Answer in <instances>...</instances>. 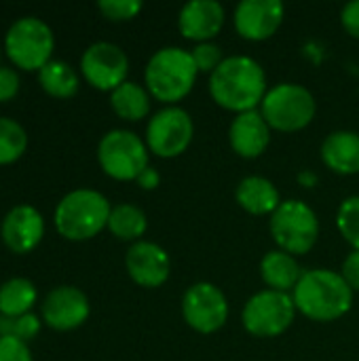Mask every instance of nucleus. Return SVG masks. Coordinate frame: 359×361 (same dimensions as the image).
Masks as SVG:
<instances>
[{"label": "nucleus", "mask_w": 359, "mask_h": 361, "mask_svg": "<svg viewBox=\"0 0 359 361\" xmlns=\"http://www.w3.org/2000/svg\"><path fill=\"white\" fill-rule=\"evenodd\" d=\"M264 68L248 55H231L209 74L214 102L237 114L258 110L267 95Z\"/></svg>", "instance_id": "obj_1"}, {"label": "nucleus", "mask_w": 359, "mask_h": 361, "mask_svg": "<svg viewBox=\"0 0 359 361\" xmlns=\"http://www.w3.org/2000/svg\"><path fill=\"white\" fill-rule=\"evenodd\" d=\"M296 311L313 322H334L353 305V290L341 273L332 269H311L303 273L292 292Z\"/></svg>", "instance_id": "obj_2"}, {"label": "nucleus", "mask_w": 359, "mask_h": 361, "mask_svg": "<svg viewBox=\"0 0 359 361\" xmlns=\"http://www.w3.org/2000/svg\"><path fill=\"white\" fill-rule=\"evenodd\" d=\"M199 76V70L195 66V59L190 51L182 47H163L159 49L146 63L144 80L148 93L163 102L171 104L180 102L190 93L195 87V80Z\"/></svg>", "instance_id": "obj_3"}, {"label": "nucleus", "mask_w": 359, "mask_h": 361, "mask_svg": "<svg viewBox=\"0 0 359 361\" xmlns=\"http://www.w3.org/2000/svg\"><path fill=\"white\" fill-rule=\"evenodd\" d=\"M108 199L91 188L68 192L55 207L53 222L57 233L68 241H87L108 228L110 218Z\"/></svg>", "instance_id": "obj_4"}, {"label": "nucleus", "mask_w": 359, "mask_h": 361, "mask_svg": "<svg viewBox=\"0 0 359 361\" xmlns=\"http://www.w3.org/2000/svg\"><path fill=\"white\" fill-rule=\"evenodd\" d=\"M53 30L38 17L17 19L4 36V53L15 68L40 72L53 55Z\"/></svg>", "instance_id": "obj_5"}, {"label": "nucleus", "mask_w": 359, "mask_h": 361, "mask_svg": "<svg viewBox=\"0 0 359 361\" xmlns=\"http://www.w3.org/2000/svg\"><path fill=\"white\" fill-rule=\"evenodd\" d=\"M315 112L317 104L313 93L298 82L275 85L260 104V114L277 131H300L315 118Z\"/></svg>", "instance_id": "obj_6"}, {"label": "nucleus", "mask_w": 359, "mask_h": 361, "mask_svg": "<svg viewBox=\"0 0 359 361\" xmlns=\"http://www.w3.org/2000/svg\"><path fill=\"white\" fill-rule=\"evenodd\" d=\"M269 226L279 250L292 256L311 252L320 237L317 214L300 199L281 201V205L271 216Z\"/></svg>", "instance_id": "obj_7"}, {"label": "nucleus", "mask_w": 359, "mask_h": 361, "mask_svg": "<svg viewBox=\"0 0 359 361\" xmlns=\"http://www.w3.org/2000/svg\"><path fill=\"white\" fill-rule=\"evenodd\" d=\"M148 146L133 131L112 129L97 146V161L106 176L114 180H138L148 167Z\"/></svg>", "instance_id": "obj_8"}, {"label": "nucleus", "mask_w": 359, "mask_h": 361, "mask_svg": "<svg viewBox=\"0 0 359 361\" xmlns=\"http://www.w3.org/2000/svg\"><path fill=\"white\" fill-rule=\"evenodd\" d=\"M296 315L294 298L286 292L262 290L256 292L243 307V328L258 338H273L284 334Z\"/></svg>", "instance_id": "obj_9"}, {"label": "nucleus", "mask_w": 359, "mask_h": 361, "mask_svg": "<svg viewBox=\"0 0 359 361\" xmlns=\"http://www.w3.org/2000/svg\"><path fill=\"white\" fill-rule=\"evenodd\" d=\"M195 125L180 106H165L154 112L146 125V146L161 159L180 157L193 142Z\"/></svg>", "instance_id": "obj_10"}, {"label": "nucleus", "mask_w": 359, "mask_h": 361, "mask_svg": "<svg viewBox=\"0 0 359 361\" xmlns=\"http://www.w3.org/2000/svg\"><path fill=\"white\" fill-rule=\"evenodd\" d=\"M182 317L195 332L214 334L229 319V300L218 286L199 281L182 296Z\"/></svg>", "instance_id": "obj_11"}, {"label": "nucleus", "mask_w": 359, "mask_h": 361, "mask_svg": "<svg viewBox=\"0 0 359 361\" xmlns=\"http://www.w3.org/2000/svg\"><path fill=\"white\" fill-rule=\"evenodd\" d=\"M80 72L91 87L112 93L127 80L129 57L114 42H93L80 57Z\"/></svg>", "instance_id": "obj_12"}, {"label": "nucleus", "mask_w": 359, "mask_h": 361, "mask_svg": "<svg viewBox=\"0 0 359 361\" xmlns=\"http://www.w3.org/2000/svg\"><path fill=\"white\" fill-rule=\"evenodd\" d=\"M91 307L83 290L74 286L53 288L42 302V319L51 330L70 332L89 319Z\"/></svg>", "instance_id": "obj_13"}, {"label": "nucleus", "mask_w": 359, "mask_h": 361, "mask_svg": "<svg viewBox=\"0 0 359 361\" xmlns=\"http://www.w3.org/2000/svg\"><path fill=\"white\" fill-rule=\"evenodd\" d=\"M284 13L286 6L281 0H243L235 6L233 21L243 38L267 40L279 30Z\"/></svg>", "instance_id": "obj_14"}, {"label": "nucleus", "mask_w": 359, "mask_h": 361, "mask_svg": "<svg viewBox=\"0 0 359 361\" xmlns=\"http://www.w3.org/2000/svg\"><path fill=\"white\" fill-rule=\"evenodd\" d=\"M125 267L129 277L142 288H159L169 279L171 273L169 254L152 241L133 243L127 250Z\"/></svg>", "instance_id": "obj_15"}, {"label": "nucleus", "mask_w": 359, "mask_h": 361, "mask_svg": "<svg viewBox=\"0 0 359 361\" xmlns=\"http://www.w3.org/2000/svg\"><path fill=\"white\" fill-rule=\"evenodd\" d=\"M0 235L11 252L28 254L44 237V218L32 205H17L4 216Z\"/></svg>", "instance_id": "obj_16"}, {"label": "nucleus", "mask_w": 359, "mask_h": 361, "mask_svg": "<svg viewBox=\"0 0 359 361\" xmlns=\"http://www.w3.org/2000/svg\"><path fill=\"white\" fill-rule=\"evenodd\" d=\"M224 19L226 11L218 0H190L180 8L178 27L184 38L199 44L216 38L224 25Z\"/></svg>", "instance_id": "obj_17"}, {"label": "nucleus", "mask_w": 359, "mask_h": 361, "mask_svg": "<svg viewBox=\"0 0 359 361\" xmlns=\"http://www.w3.org/2000/svg\"><path fill=\"white\" fill-rule=\"evenodd\" d=\"M229 142L231 148L243 159L260 157L271 144V127L260 110L237 114L229 127Z\"/></svg>", "instance_id": "obj_18"}, {"label": "nucleus", "mask_w": 359, "mask_h": 361, "mask_svg": "<svg viewBox=\"0 0 359 361\" xmlns=\"http://www.w3.org/2000/svg\"><path fill=\"white\" fill-rule=\"evenodd\" d=\"M322 161L341 176L359 173V133L349 129L332 131L322 144Z\"/></svg>", "instance_id": "obj_19"}, {"label": "nucleus", "mask_w": 359, "mask_h": 361, "mask_svg": "<svg viewBox=\"0 0 359 361\" xmlns=\"http://www.w3.org/2000/svg\"><path fill=\"white\" fill-rule=\"evenodd\" d=\"M235 199L239 207L254 216H273L281 205L277 186L262 176H248L235 188Z\"/></svg>", "instance_id": "obj_20"}, {"label": "nucleus", "mask_w": 359, "mask_h": 361, "mask_svg": "<svg viewBox=\"0 0 359 361\" xmlns=\"http://www.w3.org/2000/svg\"><path fill=\"white\" fill-rule=\"evenodd\" d=\"M260 277L269 286V290L290 294L298 286L303 277V269L292 254L284 250H273L267 252L264 258L260 260Z\"/></svg>", "instance_id": "obj_21"}, {"label": "nucleus", "mask_w": 359, "mask_h": 361, "mask_svg": "<svg viewBox=\"0 0 359 361\" xmlns=\"http://www.w3.org/2000/svg\"><path fill=\"white\" fill-rule=\"evenodd\" d=\"M110 106L125 121H142L150 112V93L142 85L125 80L110 93Z\"/></svg>", "instance_id": "obj_22"}, {"label": "nucleus", "mask_w": 359, "mask_h": 361, "mask_svg": "<svg viewBox=\"0 0 359 361\" xmlns=\"http://www.w3.org/2000/svg\"><path fill=\"white\" fill-rule=\"evenodd\" d=\"M38 292L30 279L13 277L0 286V317H21L32 313Z\"/></svg>", "instance_id": "obj_23"}, {"label": "nucleus", "mask_w": 359, "mask_h": 361, "mask_svg": "<svg viewBox=\"0 0 359 361\" xmlns=\"http://www.w3.org/2000/svg\"><path fill=\"white\" fill-rule=\"evenodd\" d=\"M38 82L44 93L66 99L72 97L78 91V74L76 70L59 59H51L40 72H38Z\"/></svg>", "instance_id": "obj_24"}, {"label": "nucleus", "mask_w": 359, "mask_h": 361, "mask_svg": "<svg viewBox=\"0 0 359 361\" xmlns=\"http://www.w3.org/2000/svg\"><path fill=\"white\" fill-rule=\"evenodd\" d=\"M148 228V220H146V214L131 205V203H121V205H114L112 212H110V218H108V231L121 239V241H140V237L146 233Z\"/></svg>", "instance_id": "obj_25"}, {"label": "nucleus", "mask_w": 359, "mask_h": 361, "mask_svg": "<svg viewBox=\"0 0 359 361\" xmlns=\"http://www.w3.org/2000/svg\"><path fill=\"white\" fill-rule=\"evenodd\" d=\"M28 148V133L25 129L8 118L0 116V165H11L23 157Z\"/></svg>", "instance_id": "obj_26"}, {"label": "nucleus", "mask_w": 359, "mask_h": 361, "mask_svg": "<svg viewBox=\"0 0 359 361\" xmlns=\"http://www.w3.org/2000/svg\"><path fill=\"white\" fill-rule=\"evenodd\" d=\"M336 226L347 239V243H351L353 250H359V195L347 197L341 203L336 214Z\"/></svg>", "instance_id": "obj_27"}, {"label": "nucleus", "mask_w": 359, "mask_h": 361, "mask_svg": "<svg viewBox=\"0 0 359 361\" xmlns=\"http://www.w3.org/2000/svg\"><path fill=\"white\" fill-rule=\"evenodd\" d=\"M40 332V319L34 313L21 317H0V336H15L23 343L36 338Z\"/></svg>", "instance_id": "obj_28"}, {"label": "nucleus", "mask_w": 359, "mask_h": 361, "mask_svg": "<svg viewBox=\"0 0 359 361\" xmlns=\"http://www.w3.org/2000/svg\"><path fill=\"white\" fill-rule=\"evenodd\" d=\"M190 55H193V59H195V66H197V70L199 72H214L222 61H224V57H222V49L216 44V42H199V44H195V49L190 51Z\"/></svg>", "instance_id": "obj_29"}, {"label": "nucleus", "mask_w": 359, "mask_h": 361, "mask_svg": "<svg viewBox=\"0 0 359 361\" xmlns=\"http://www.w3.org/2000/svg\"><path fill=\"white\" fill-rule=\"evenodd\" d=\"M97 8L104 13V17L112 21H127L133 19L142 11L140 0H99Z\"/></svg>", "instance_id": "obj_30"}, {"label": "nucleus", "mask_w": 359, "mask_h": 361, "mask_svg": "<svg viewBox=\"0 0 359 361\" xmlns=\"http://www.w3.org/2000/svg\"><path fill=\"white\" fill-rule=\"evenodd\" d=\"M0 361H32V351L15 336H0Z\"/></svg>", "instance_id": "obj_31"}, {"label": "nucleus", "mask_w": 359, "mask_h": 361, "mask_svg": "<svg viewBox=\"0 0 359 361\" xmlns=\"http://www.w3.org/2000/svg\"><path fill=\"white\" fill-rule=\"evenodd\" d=\"M19 91V76L13 68L0 66V102H11Z\"/></svg>", "instance_id": "obj_32"}, {"label": "nucleus", "mask_w": 359, "mask_h": 361, "mask_svg": "<svg viewBox=\"0 0 359 361\" xmlns=\"http://www.w3.org/2000/svg\"><path fill=\"white\" fill-rule=\"evenodd\" d=\"M341 275H343V279L347 281V286L353 292H359V250H353L345 258L343 269H341Z\"/></svg>", "instance_id": "obj_33"}, {"label": "nucleus", "mask_w": 359, "mask_h": 361, "mask_svg": "<svg viewBox=\"0 0 359 361\" xmlns=\"http://www.w3.org/2000/svg\"><path fill=\"white\" fill-rule=\"evenodd\" d=\"M341 21L351 36L359 38V0H351L343 6Z\"/></svg>", "instance_id": "obj_34"}, {"label": "nucleus", "mask_w": 359, "mask_h": 361, "mask_svg": "<svg viewBox=\"0 0 359 361\" xmlns=\"http://www.w3.org/2000/svg\"><path fill=\"white\" fill-rule=\"evenodd\" d=\"M144 190H154L159 184H161V176H159V171L154 169V167H146L140 176H138V180H135Z\"/></svg>", "instance_id": "obj_35"}, {"label": "nucleus", "mask_w": 359, "mask_h": 361, "mask_svg": "<svg viewBox=\"0 0 359 361\" xmlns=\"http://www.w3.org/2000/svg\"><path fill=\"white\" fill-rule=\"evenodd\" d=\"M298 180H300L303 184H307V186H315V182H317L315 173H311V171H303V173L298 176Z\"/></svg>", "instance_id": "obj_36"}, {"label": "nucleus", "mask_w": 359, "mask_h": 361, "mask_svg": "<svg viewBox=\"0 0 359 361\" xmlns=\"http://www.w3.org/2000/svg\"><path fill=\"white\" fill-rule=\"evenodd\" d=\"M0 57H2V49H0Z\"/></svg>", "instance_id": "obj_37"}]
</instances>
